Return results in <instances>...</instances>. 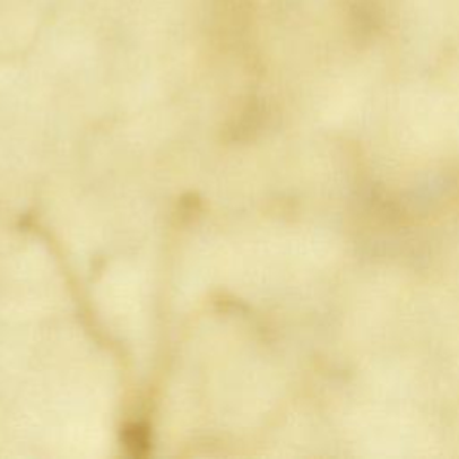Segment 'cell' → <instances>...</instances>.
Instances as JSON below:
<instances>
[{
    "mask_svg": "<svg viewBox=\"0 0 459 459\" xmlns=\"http://www.w3.org/2000/svg\"><path fill=\"white\" fill-rule=\"evenodd\" d=\"M128 451L133 456H142L149 449V434L148 429H144L142 425H131L124 434Z\"/></svg>",
    "mask_w": 459,
    "mask_h": 459,
    "instance_id": "6da1fadb",
    "label": "cell"
}]
</instances>
